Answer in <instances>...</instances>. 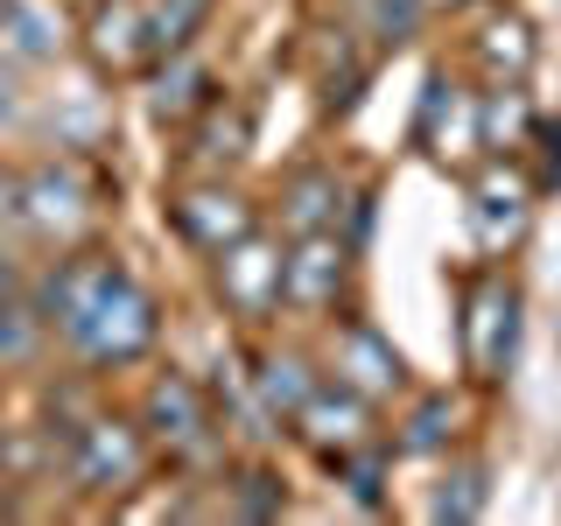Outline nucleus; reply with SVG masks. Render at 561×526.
I'll list each match as a JSON object with an SVG mask.
<instances>
[{"label":"nucleus","instance_id":"nucleus-1","mask_svg":"<svg viewBox=\"0 0 561 526\" xmlns=\"http://www.w3.org/2000/svg\"><path fill=\"white\" fill-rule=\"evenodd\" d=\"M28 295L43 309L49 338L99 379L148 365L154 344H162V302H154V288L134 267H119L113 253L70 245V253H57L28 281Z\"/></svg>","mask_w":561,"mask_h":526},{"label":"nucleus","instance_id":"nucleus-2","mask_svg":"<svg viewBox=\"0 0 561 526\" xmlns=\"http://www.w3.org/2000/svg\"><path fill=\"white\" fill-rule=\"evenodd\" d=\"M134 414H140V428L154 435V449H162V464L169 470H225L232 456H225V414H218V393L197 379V373H183V365H154L148 386H140V400H134Z\"/></svg>","mask_w":561,"mask_h":526},{"label":"nucleus","instance_id":"nucleus-3","mask_svg":"<svg viewBox=\"0 0 561 526\" xmlns=\"http://www.w3.org/2000/svg\"><path fill=\"white\" fill-rule=\"evenodd\" d=\"M154 464H162V449H154V435L140 428L134 408L84 414L78 428H70V443H64V478L92 505H127L134 491L154 478Z\"/></svg>","mask_w":561,"mask_h":526},{"label":"nucleus","instance_id":"nucleus-4","mask_svg":"<svg viewBox=\"0 0 561 526\" xmlns=\"http://www.w3.org/2000/svg\"><path fill=\"white\" fill-rule=\"evenodd\" d=\"M162 225L175 232V245H190L197 260H210V253H225V245H239L245 232H260V225H267V204L245 183H232V169H197L162 197Z\"/></svg>","mask_w":561,"mask_h":526},{"label":"nucleus","instance_id":"nucleus-5","mask_svg":"<svg viewBox=\"0 0 561 526\" xmlns=\"http://www.w3.org/2000/svg\"><path fill=\"white\" fill-rule=\"evenodd\" d=\"M519 316L526 295L505 267H478L456 295V351H463V373L478 386H499L519 358Z\"/></svg>","mask_w":561,"mask_h":526},{"label":"nucleus","instance_id":"nucleus-6","mask_svg":"<svg viewBox=\"0 0 561 526\" xmlns=\"http://www.w3.org/2000/svg\"><path fill=\"white\" fill-rule=\"evenodd\" d=\"M210 267V295H218V309L232 316L239 330H267L274 316H288V239L274 232V225H260V232H245L239 245H225V253L204 260Z\"/></svg>","mask_w":561,"mask_h":526},{"label":"nucleus","instance_id":"nucleus-7","mask_svg":"<svg viewBox=\"0 0 561 526\" xmlns=\"http://www.w3.org/2000/svg\"><path fill=\"white\" fill-rule=\"evenodd\" d=\"M92 225H99V183L78 155H49V162L22 169V239L70 253L92 239Z\"/></svg>","mask_w":561,"mask_h":526},{"label":"nucleus","instance_id":"nucleus-8","mask_svg":"<svg viewBox=\"0 0 561 526\" xmlns=\"http://www.w3.org/2000/svg\"><path fill=\"white\" fill-rule=\"evenodd\" d=\"M323 373L330 379H344V386H358L365 400H379V408H393V400H408L414 393V379H408V358L393 351V338L373 323L365 309H344V316H330L323 323Z\"/></svg>","mask_w":561,"mask_h":526},{"label":"nucleus","instance_id":"nucleus-9","mask_svg":"<svg viewBox=\"0 0 561 526\" xmlns=\"http://www.w3.org/2000/svg\"><path fill=\"white\" fill-rule=\"evenodd\" d=\"M351 288H358V245L344 232H309L288 239V316H309V323H330V316L351 309Z\"/></svg>","mask_w":561,"mask_h":526},{"label":"nucleus","instance_id":"nucleus-10","mask_svg":"<svg viewBox=\"0 0 561 526\" xmlns=\"http://www.w3.org/2000/svg\"><path fill=\"white\" fill-rule=\"evenodd\" d=\"M288 435L302 443L323 470H337L344 456H358V449H373L379 443V400H365L358 386H344V379H323L309 393V408L288 421Z\"/></svg>","mask_w":561,"mask_h":526},{"label":"nucleus","instance_id":"nucleus-11","mask_svg":"<svg viewBox=\"0 0 561 526\" xmlns=\"http://www.w3.org/2000/svg\"><path fill=\"white\" fill-rule=\"evenodd\" d=\"M351 175L337 162H323V155H309V162L280 169L274 190H267V225L280 239H309V232H344V210H351Z\"/></svg>","mask_w":561,"mask_h":526},{"label":"nucleus","instance_id":"nucleus-12","mask_svg":"<svg viewBox=\"0 0 561 526\" xmlns=\"http://www.w3.org/2000/svg\"><path fill=\"white\" fill-rule=\"evenodd\" d=\"M534 190L526 175L505 162V155H478V169L463 175V197H470V232H478L484 253H513L534 225Z\"/></svg>","mask_w":561,"mask_h":526},{"label":"nucleus","instance_id":"nucleus-13","mask_svg":"<svg viewBox=\"0 0 561 526\" xmlns=\"http://www.w3.org/2000/svg\"><path fill=\"white\" fill-rule=\"evenodd\" d=\"M534 57H540L534 22L519 8H505V0H484L463 22V70L478 78V92H491V84H526L534 78Z\"/></svg>","mask_w":561,"mask_h":526},{"label":"nucleus","instance_id":"nucleus-14","mask_svg":"<svg viewBox=\"0 0 561 526\" xmlns=\"http://www.w3.org/2000/svg\"><path fill=\"white\" fill-rule=\"evenodd\" d=\"M84 57L105 78L154 70V35H148V0H92L84 8Z\"/></svg>","mask_w":561,"mask_h":526},{"label":"nucleus","instance_id":"nucleus-15","mask_svg":"<svg viewBox=\"0 0 561 526\" xmlns=\"http://www.w3.org/2000/svg\"><path fill=\"white\" fill-rule=\"evenodd\" d=\"M245 379H253L260 408L288 428L330 373H323V351H309V344H253V351H245Z\"/></svg>","mask_w":561,"mask_h":526},{"label":"nucleus","instance_id":"nucleus-16","mask_svg":"<svg viewBox=\"0 0 561 526\" xmlns=\"http://www.w3.org/2000/svg\"><path fill=\"white\" fill-rule=\"evenodd\" d=\"M456 435H463V408H456L449 386H428V393H408L393 414V456H449Z\"/></svg>","mask_w":561,"mask_h":526},{"label":"nucleus","instance_id":"nucleus-17","mask_svg":"<svg viewBox=\"0 0 561 526\" xmlns=\"http://www.w3.org/2000/svg\"><path fill=\"white\" fill-rule=\"evenodd\" d=\"M148 78H154L148 113L162 119V127H190V119H197L204 105L225 92V84H218V70H210V64L197 57V49H183V57H162V64L148 70Z\"/></svg>","mask_w":561,"mask_h":526},{"label":"nucleus","instance_id":"nucleus-18","mask_svg":"<svg viewBox=\"0 0 561 526\" xmlns=\"http://www.w3.org/2000/svg\"><path fill=\"white\" fill-rule=\"evenodd\" d=\"M218 484H225V513L232 519H280L288 513V478H280L260 449H245L239 464H225Z\"/></svg>","mask_w":561,"mask_h":526},{"label":"nucleus","instance_id":"nucleus-19","mask_svg":"<svg viewBox=\"0 0 561 526\" xmlns=\"http://www.w3.org/2000/svg\"><path fill=\"white\" fill-rule=\"evenodd\" d=\"M484 505H491V470L478 464V456H449L443 478H435L428 519L435 526H470V519H484Z\"/></svg>","mask_w":561,"mask_h":526},{"label":"nucleus","instance_id":"nucleus-20","mask_svg":"<svg viewBox=\"0 0 561 526\" xmlns=\"http://www.w3.org/2000/svg\"><path fill=\"white\" fill-rule=\"evenodd\" d=\"M57 43H64L57 22H49L35 0H8V8H0V57H8L14 70L49 64V57H57Z\"/></svg>","mask_w":561,"mask_h":526},{"label":"nucleus","instance_id":"nucleus-21","mask_svg":"<svg viewBox=\"0 0 561 526\" xmlns=\"http://www.w3.org/2000/svg\"><path fill=\"white\" fill-rule=\"evenodd\" d=\"M428 0H351V28L365 35V49H400L428 28Z\"/></svg>","mask_w":561,"mask_h":526},{"label":"nucleus","instance_id":"nucleus-22","mask_svg":"<svg viewBox=\"0 0 561 526\" xmlns=\"http://www.w3.org/2000/svg\"><path fill=\"white\" fill-rule=\"evenodd\" d=\"M218 0H148V35H154V64L197 49V35L210 28Z\"/></svg>","mask_w":561,"mask_h":526},{"label":"nucleus","instance_id":"nucleus-23","mask_svg":"<svg viewBox=\"0 0 561 526\" xmlns=\"http://www.w3.org/2000/svg\"><path fill=\"white\" fill-rule=\"evenodd\" d=\"M386 470H393V443H379L373 449H358V456H344L337 464V484L351 491V505H358V513H379L386 505Z\"/></svg>","mask_w":561,"mask_h":526},{"label":"nucleus","instance_id":"nucleus-24","mask_svg":"<svg viewBox=\"0 0 561 526\" xmlns=\"http://www.w3.org/2000/svg\"><path fill=\"white\" fill-rule=\"evenodd\" d=\"M22 113V92H14V64L0 57V119H14Z\"/></svg>","mask_w":561,"mask_h":526},{"label":"nucleus","instance_id":"nucleus-25","mask_svg":"<svg viewBox=\"0 0 561 526\" xmlns=\"http://www.w3.org/2000/svg\"><path fill=\"white\" fill-rule=\"evenodd\" d=\"M0 8H8V0H0Z\"/></svg>","mask_w":561,"mask_h":526},{"label":"nucleus","instance_id":"nucleus-26","mask_svg":"<svg viewBox=\"0 0 561 526\" xmlns=\"http://www.w3.org/2000/svg\"><path fill=\"white\" fill-rule=\"evenodd\" d=\"M84 8H92V0H84Z\"/></svg>","mask_w":561,"mask_h":526}]
</instances>
